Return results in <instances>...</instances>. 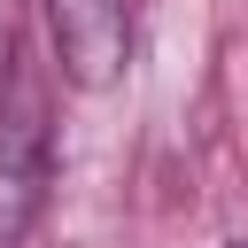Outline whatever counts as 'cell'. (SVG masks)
I'll return each mask as SVG.
<instances>
[{"label": "cell", "instance_id": "6da1fadb", "mask_svg": "<svg viewBox=\"0 0 248 248\" xmlns=\"http://www.w3.org/2000/svg\"><path fill=\"white\" fill-rule=\"evenodd\" d=\"M46 194H54V116H46V85L16 62V78L0 85V248L31 240Z\"/></svg>", "mask_w": 248, "mask_h": 248}, {"label": "cell", "instance_id": "7a4b0ae2", "mask_svg": "<svg viewBox=\"0 0 248 248\" xmlns=\"http://www.w3.org/2000/svg\"><path fill=\"white\" fill-rule=\"evenodd\" d=\"M39 8H46L54 70L78 93H101L124 78V54H132V8L124 0H39Z\"/></svg>", "mask_w": 248, "mask_h": 248}, {"label": "cell", "instance_id": "3957f363", "mask_svg": "<svg viewBox=\"0 0 248 248\" xmlns=\"http://www.w3.org/2000/svg\"><path fill=\"white\" fill-rule=\"evenodd\" d=\"M23 16H31V0H0V85L23 62Z\"/></svg>", "mask_w": 248, "mask_h": 248}, {"label": "cell", "instance_id": "277c9868", "mask_svg": "<svg viewBox=\"0 0 248 248\" xmlns=\"http://www.w3.org/2000/svg\"><path fill=\"white\" fill-rule=\"evenodd\" d=\"M225 248H248V240H225Z\"/></svg>", "mask_w": 248, "mask_h": 248}]
</instances>
